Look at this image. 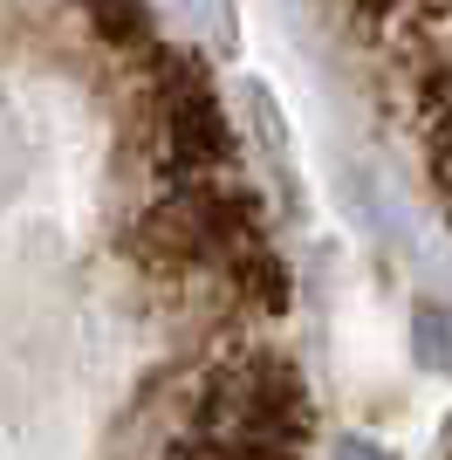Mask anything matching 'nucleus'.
I'll return each instance as SVG.
<instances>
[{
  "mask_svg": "<svg viewBox=\"0 0 452 460\" xmlns=\"http://www.w3.org/2000/svg\"><path fill=\"white\" fill-rule=\"evenodd\" d=\"M192 447L206 460H301L309 447V392L274 350H240L199 392Z\"/></svg>",
  "mask_w": 452,
  "mask_h": 460,
  "instance_id": "obj_1",
  "label": "nucleus"
},
{
  "mask_svg": "<svg viewBox=\"0 0 452 460\" xmlns=\"http://www.w3.org/2000/svg\"><path fill=\"white\" fill-rule=\"evenodd\" d=\"M336 460H384V454H377V447H363V440H343Z\"/></svg>",
  "mask_w": 452,
  "mask_h": 460,
  "instance_id": "obj_3",
  "label": "nucleus"
},
{
  "mask_svg": "<svg viewBox=\"0 0 452 460\" xmlns=\"http://www.w3.org/2000/svg\"><path fill=\"white\" fill-rule=\"evenodd\" d=\"M412 344H418V365L425 371H446L452 378V309H418Z\"/></svg>",
  "mask_w": 452,
  "mask_h": 460,
  "instance_id": "obj_2",
  "label": "nucleus"
}]
</instances>
